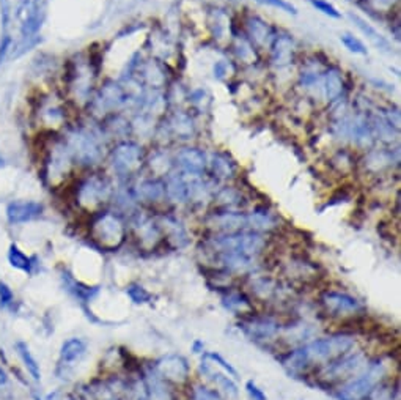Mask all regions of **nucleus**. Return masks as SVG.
Here are the masks:
<instances>
[{
  "label": "nucleus",
  "instance_id": "603ef678",
  "mask_svg": "<svg viewBox=\"0 0 401 400\" xmlns=\"http://www.w3.org/2000/svg\"><path fill=\"white\" fill-rule=\"evenodd\" d=\"M236 54L244 62H252L255 59V51H253V46L249 41H238V45H236Z\"/></svg>",
  "mask_w": 401,
  "mask_h": 400
},
{
  "label": "nucleus",
  "instance_id": "6e6d98bb",
  "mask_svg": "<svg viewBox=\"0 0 401 400\" xmlns=\"http://www.w3.org/2000/svg\"><path fill=\"white\" fill-rule=\"evenodd\" d=\"M227 73H229V63L220 60L214 65V77L218 79H224L227 76Z\"/></svg>",
  "mask_w": 401,
  "mask_h": 400
},
{
  "label": "nucleus",
  "instance_id": "49530a36",
  "mask_svg": "<svg viewBox=\"0 0 401 400\" xmlns=\"http://www.w3.org/2000/svg\"><path fill=\"white\" fill-rule=\"evenodd\" d=\"M309 3L316 10V12L329 16L332 19H340L341 13L337 10L334 5L327 2V0H309Z\"/></svg>",
  "mask_w": 401,
  "mask_h": 400
},
{
  "label": "nucleus",
  "instance_id": "09e8293b",
  "mask_svg": "<svg viewBox=\"0 0 401 400\" xmlns=\"http://www.w3.org/2000/svg\"><path fill=\"white\" fill-rule=\"evenodd\" d=\"M192 400H222L219 392L203 385H195L192 389Z\"/></svg>",
  "mask_w": 401,
  "mask_h": 400
},
{
  "label": "nucleus",
  "instance_id": "2eb2a0df",
  "mask_svg": "<svg viewBox=\"0 0 401 400\" xmlns=\"http://www.w3.org/2000/svg\"><path fill=\"white\" fill-rule=\"evenodd\" d=\"M208 225L219 234H233V232L249 230V214L235 210H224L211 216Z\"/></svg>",
  "mask_w": 401,
  "mask_h": 400
},
{
  "label": "nucleus",
  "instance_id": "f03ea898",
  "mask_svg": "<svg viewBox=\"0 0 401 400\" xmlns=\"http://www.w3.org/2000/svg\"><path fill=\"white\" fill-rule=\"evenodd\" d=\"M76 167L93 171L105 156V136L99 125L70 123L62 131Z\"/></svg>",
  "mask_w": 401,
  "mask_h": 400
},
{
  "label": "nucleus",
  "instance_id": "ea45409f",
  "mask_svg": "<svg viewBox=\"0 0 401 400\" xmlns=\"http://www.w3.org/2000/svg\"><path fill=\"white\" fill-rule=\"evenodd\" d=\"M142 75H144L145 81L150 84L153 88H159L164 82H166V76L161 70V66L157 65V62L150 60L145 63L144 68H142Z\"/></svg>",
  "mask_w": 401,
  "mask_h": 400
},
{
  "label": "nucleus",
  "instance_id": "5701e85b",
  "mask_svg": "<svg viewBox=\"0 0 401 400\" xmlns=\"http://www.w3.org/2000/svg\"><path fill=\"white\" fill-rule=\"evenodd\" d=\"M88 344L82 338H70L60 347L59 367H71L87 355Z\"/></svg>",
  "mask_w": 401,
  "mask_h": 400
},
{
  "label": "nucleus",
  "instance_id": "e2e57ef3",
  "mask_svg": "<svg viewBox=\"0 0 401 400\" xmlns=\"http://www.w3.org/2000/svg\"><path fill=\"white\" fill-rule=\"evenodd\" d=\"M35 400H41L38 396H35Z\"/></svg>",
  "mask_w": 401,
  "mask_h": 400
},
{
  "label": "nucleus",
  "instance_id": "f257e3e1",
  "mask_svg": "<svg viewBox=\"0 0 401 400\" xmlns=\"http://www.w3.org/2000/svg\"><path fill=\"white\" fill-rule=\"evenodd\" d=\"M354 338L350 334H335L309 342L283 358V366L292 373L304 372L310 364H326L346 355L354 347Z\"/></svg>",
  "mask_w": 401,
  "mask_h": 400
},
{
  "label": "nucleus",
  "instance_id": "bf43d9fd",
  "mask_svg": "<svg viewBox=\"0 0 401 400\" xmlns=\"http://www.w3.org/2000/svg\"><path fill=\"white\" fill-rule=\"evenodd\" d=\"M5 167H7V160L0 155V169H5Z\"/></svg>",
  "mask_w": 401,
  "mask_h": 400
},
{
  "label": "nucleus",
  "instance_id": "c9c22d12",
  "mask_svg": "<svg viewBox=\"0 0 401 400\" xmlns=\"http://www.w3.org/2000/svg\"><path fill=\"white\" fill-rule=\"evenodd\" d=\"M170 131L179 139H191L195 134V125L194 120L184 112H177L168 122Z\"/></svg>",
  "mask_w": 401,
  "mask_h": 400
},
{
  "label": "nucleus",
  "instance_id": "4be33fe9",
  "mask_svg": "<svg viewBox=\"0 0 401 400\" xmlns=\"http://www.w3.org/2000/svg\"><path fill=\"white\" fill-rule=\"evenodd\" d=\"M133 229L135 230L137 238H139L140 245L144 247L151 249L161 241L159 224L153 223L151 219L145 218V216L137 214V218L133 221Z\"/></svg>",
  "mask_w": 401,
  "mask_h": 400
},
{
  "label": "nucleus",
  "instance_id": "4468645a",
  "mask_svg": "<svg viewBox=\"0 0 401 400\" xmlns=\"http://www.w3.org/2000/svg\"><path fill=\"white\" fill-rule=\"evenodd\" d=\"M367 367V358L362 353L356 355H343L337 360H332L331 364L326 367V378L331 380H339V378H346L354 375V373L362 372Z\"/></svg>",
  "mask_w": 401,
  "mask_h": 400
},
{
  "label": "nucleus",
  "instance_id": "f3484780",
  "mask_svg": "<svg viewBox=\"0 0 401 400\" xmlns=\"http://www.w3.org/2000/svg\"><path fill=\"white\" fill-rule=\"evenodd\" d=\"M321 303L332 315H354L362 310V303L357 298L341 292H326L321 297Z\"/></svg>",
  "mask_w": 401,
  "mask_h": 400
},
{
  "label": "nucleus",
  "instance_id": "412c9836",
  "mask_svg": "<svg viewBox=\"0 0 401 400\" xmlns=\"http://www.w3.org/2000/svg\"><path fill=\"white\" fill-rule=\"evenodd\" d=\"M133 196L135 200H142V202L156 203L166 197V183L157 180V178H148V180H142L133 188Z\"/></svg>",
  "mask_w": 401,
  "mask_h": 400
},
{
  "label": "nucleus",
  "instance_id": "680f3d73",
  "mask_svg": "<svg viewBox=\"0 0 401 400\" xmlns=\"http://www.w3.org/2000/svg\"><path fill=\"white\" fill-rule=\"evenodd\" d=\"M70 400H81V399H76V397H71Z\"/></svg>",
  "mask_w": 401,
  "mask_h": 400
},
{
  "label": "nucleus",
  "instance_id": "ddd939ff",
  "mask_svg": "<svg viewBox=\"0 0 401 400\" xmlns=\"http://www.w3.org/2000/svg\"><path fill=\"white\" fill-rule=\"evenodd\" d=\"M155 371L164 382L175 383V385H183L189 380L191 375V367L186 358L181 355H167L161 358L156 362Z\"/></svg>",
  "mask_w": 401,
  "mask_h": 400
},
{
  "label": "nucleus",
  "instance_id": "20e7f679",
  "mask_svg": "<svg viewBox=\"0 0 401 400\" xmlns=\"http://www.w3.org/2000/svg\"><path fill=\"white\" fill-rule=\"evenodd\" d=\"M98 71L99 66L92 54H77L68 60L63 82L70 95V101L82 108L87 106L93 92L96 90L94 82H96Z\"/></svg>",
  "mask_w": 401,
  "mask_h": 400
},
{
  "label": "nucleus",
  "instance_id": "72a5a7b5",
  "mask_svg": "<svg viewBox=\"0 0 401 400\" xmlns=\"http://www.w3.org/2000/svg\"><path fill=\"white\" fill-rule=\"evenodd\" d=\"M144 382L148 400H170V391H168L166 382L157 375L155 369L145 372Z\"/></svg>",
  "mask_w": 401,
  "mask_h": 400
},
{
  "label": "nucleus",
  "instance_id": "aec40b11",
  "mask_svg": "<svg viewBox=\"0 0 401 400\" xmlns=\"http://www.w3.org/2000/svg\"><path fill=\"white\" fill-rule=\"evenodd\" d=\"M46 18L43 0H31V7L27 16L19 23V38H34L40 35Z\"/></svg>",
  "mask_w": 401,
  "mask_h": 400
},
{
  "label": "nucleus",
  "instance_id": "de8ad7c7",
  "mask_svg": "<svg viewBox=\"0 0 401 400\" xmlns=\"http://www.w3.org/2000/svg\"><path fill=\"white\" fill-rule=\"evenodd\" d=\"M13 46H14V38L12 36V34H10V32L0 35V66H2L3 63L10 59V54H12Z\"/></svg>",
  "mask_w": 401,
  "mask_h": 400
},
{
  "label": "nucleus",
  "instance_id": "0eeeda50",
  "mask_svg": "<svg viewBox=\"0 0 401 400\" xmlns=\"http://www.w3.org/2000/svg\"><path fill=\"white\" fill-rule=\"evenodd\" d=\"M88 234L98 247L114 251L123 245L126 238V225L118 213L103 210V212L92 214Z\"/></svg>",
  "mask_w": 401,
  "mask_h": 400
},
{
  "label": "nucleus",
  "instance_id": "37998d69",
  "mask_svg": "<svg viewBox=\"0 0 401 400\" xmlns=\"http://www.w3.org/2000/svg\"><path fill=\"white\" fill-rule=\"evenodd\" d=\"M340 41L348 51L352 52V54H359V55H367L368 54L367 46L363 45L362 41L352 34H343L340 36Z\"/></svg>",
  "mask_w": 401,
  "mask_h": 400
},
{
  "label": "nucleus",
  "instance_id": "58836bf2",
  "mask_svg": "<svg viewBox=\"0 0 401 400\" xmlns=\"http://www.w3.org/2000/svg\"><path fill=\"white\" fill-rule=\"evenodd\" d=\"M241 199H242L241 192L238 191V189H235L231 186L222 188L218 194H216V197H214L216 202H218L220 207H224V210L236 208L241 203Z\"/></svg>",
  "mask_w": 401,
  "mask_h": 400
},
{
  "label": "nucleus",
  "instance_id": "c756f323",
  "mask_svg": "<svg viewBox=\"0 0 401 400\" xmlns=\"http://www.w3.org/2000/svg\"><path fill=\"white\" fill-rule=\"evenodd\" d=\"M321 95L327 101H335L343 92V77L341 73L335 68H329V70L323 73L321 77V86H320Z\"/></svg>",
  "mask_w": 401,
  "mask_h": 400
},
{
  "label": "nucleus",
  "instance_id": "393cba45",
  "mask_svg": "<svg viewBox=\"0 0 401 400\" xmlns=\"http://www.w3.org/2000/svg\"><path fill=\"white\" fill-rule=\"evenodd\" d=\"M60 279H62L63 287H65V290L70 293L71 297L79 299L81 303H90L94 297H98L99 287L86 286V284L77 281V279L73 275H70L68 271H62Z\"/></svg>",
  "mask_w": 401,
  "mask_h": 400
},
{
  "label": "nucleus",
  "instance_id": "4d7b16f0",
  "mask_svg": "<svg viewBox=\"0 0 401 400\" xmlns=\"http://www.w3.org/2000/svg\"><path fill=\"white\" fill-rule=\"evenodd\" d=\"M374 3V7L379 8V10H384V8H389L392 7L393 2H397V0H372Z\"/></svg>",
  "mask_w": 401,
  "mask_h": 400
},
{
  "label": "nucleus",
  "instance_id": "6e6552de",
  "mask_svg": "<svg viewBox=\"0 0 401 400\" xmlns=\"http://www.w3.org/2000/svg\"><path fill=\"white\" fill-rule=\"evenodd\" d=\"M129 101H134V99L128 92V88L123 84L109 79L93 92L86 108L92 117L103 120L110 114L120 112L121 109L128 106Z\"/></svg>",
  "mask_w": 401,
  "mask_h": 400
},
{
  "label": "nucleus",
  "instance_id": "39448f33",
  "mask_svg": "<svg viewBox=\"0 0 401 400\" xmlns=\"http://www.w3.org/2000/svg\"><path fill=\"white\" fill-rule=\"evenodd\" d=\"M30 115L40 133H62L70 125L66 99L57 93H40L31 101Z\"/></svg>",
  "mask_w": 401,
  "mask_h": 400
},
{
  "label": "nucleus",
  "instance_id": "79ce46f5",
  "mask_svg": "<svg viewBox=\"0 0 401 400\" xmlns=\"http://www.w3.org/2000/svg\"><path fill=\"white\" fill-rule=\"evenodd\" d=\"M13 0H0V29L2 34L10 32V25L13 23Z\"/></svg>",
  "mask_w": 401,
  "mask_h": 400
},
{
  "label": "nucleus",
  "instance_id": "a18cd8bd",
  "mask_svg": "<svg viewBox=\"0 0 401 400\" xmlns=\"http://www.w3.org/2000/svg\"><path fill=\"white\" fill-rule=\"evenodd\" d=\"M203 360L209 361L211 364L218 366L220 371L225 372L227 375L231 377V378H236V377H238V372H236V371L233 369V366H231L230 362H227V361L224 360V358L220 356L219 353H213V351H209V353H203Z\"/></svg>",
  "mask_w": 401,
  "mask_h": 400
},
{
  "label": "nucleus",
  "instance_id": "3c124183",
  "mask_svg": "<svg viewBox=\"0 0 401 400\" xmlns=\"http://www.w3.org/2000/svg\"><path fill=\"white\" fill-rule=\"evenodd\" d=\"M14 304V293L8 284L0 282V308L8 309Z\"/></svg>",
  "mask_w": 401,
  "mask_h": 400
},
{
  "label": "nucleus",
  "instance_id": "9d476101",
  "mask_svg": "<svg viewBox=\"0 0 401 400\" xmlns=\"http://www.w3.org/2000/svg\"><path fill=\"white\" fill-rule=\"evenodd\" d=\"M110 169L118 178H128L140 171L144 162V151L135 142L123 140L117 144L109 155Z\"/></svg>",
  "mask_w": 401,
  "mask_h": 400
},
{
  "label": "nucleus",
  "instance_id": "052dcab7",
  "mask_svg": "<svg viewBox=\"0 0 401 400\" xmlns=\"http://www.w3.org/2000/svg\"><path fill=\"white\" fill-rule=\"evenodd\" d=\"M109 400H121V397H112V399H109Z\"/></svg>",
  "mask_w": 401,
  "mask_h": 400
},
{
  "label": "nucleus",
  "instance_id": "dca6fc26",
  "mask_svg": "<svg viewBox=\"0 0 401 400\" xmlns=\"http://www.w3.org/2000/svg\"><path fill=\"white\" fill-rule=\"evenodd\" d=\"M177 164L181 173L187 177H202L208 167V160L205 151L195 147H186L177 153Z\"/></svg>",
  "mask_w": 401,
  "mask_h": 400
},
{
  "label": "nucleus",
  "instance_id": "c03bdc74",
  "mask_svg": "<svg viewBox=\"0 0 401 400\" xmlns=\"http://www.w3.org/2000/svg\"><path fill=\"white\" fill-rule=\"evenodd\" d=\"M126 295H128L131 301L134 304H145L153 298L151 293L146 290L145 287H142L140 284H131V286L126 288Z\"/></svg>",
  "mask_w": 401,
  "mask_h": 400
},
{
  "label": "nucleus",
  "instance_id": "7ed1b4c3",
  "mask_svg": "<svg viewBox=\"0 0 401 400\" xmlns=\"http://www.w3.org/2000/svg\"><path fill=\"white\" fill-rule=\"evenodd\" d=\"M41 175L51 188L60 186L75 171V160L62 133H40Z\"/></svg>",
  "mask_w": 401,
  "mask_h": 400
},
{
  "label": "nucleus",
  "instance_id": "e433bc0d",
  "mask_svg": "<svg viewBox=\"0 0 401 400\" xmlns=\"http://www.w3.org/2000/svg\"><path fill=\"white\" fill-rule=\"evenodd\" d=\"M222 304L225 309H229L231 312L236 314H250L253 309L250 299L241 292H229L224 297Z\"/></svg>",
  "mask_w": 401,
  "mask_h": 400
},
{
  "label": "nucleus",
  "instance_id": "a211bd4d",
  "mask_svg": "<svg viewBox=\"0 0 401 400\" xmlns=\"http://www.w3.org/2000/svg\"><path fill=\"white\" fill-rule=\"evenodd\" d=\"M240 328H242V331L252 340H272L281 333V325L276 320L266 317H253L244 320Z\"/></svg>",
  "mask_w": 401,
  "mask_h": 400
},
{
  "label": "nucleus",
  "instance_id": "f704fd0d",
  "mask_svg": "<svg viewBox=\"0 0 401 400\" xmlns=\"http://www.w3.org/2000/svg\"><path fill=\"white\" fill-rule=\"evenodd\" d=\"M14 350H16V353H18L21 362L24 364L25 371L29 372V375L34 378L35 382H40L41 380V367L38 364V361L35 360V356L31 355L27 342L18 340L14 344Z\"/></svg>",
  "mask_w": 401,
  "mask_h": 400
},
{
  "label": "nucleus",
  "instance_id": "6ab92c4d",
  "mask_svg": "<svg viewBox=\"0 0 401 400\" xmlns=\"http://www.w3.org/2000/svg\"><path fill=\"white\" fill-rule=\"evenodd\" d=\"M200 372L203 373V377H207L208 380L213 382L216 388H218L227 399H231V400L238 399L240 389H238V386H236V383L233 382V378L227 375L225 372L216 371V367H213V364H211V362L207 360H202V364H200Z\"/></svg>",
  "mask_w": 401,
  "mask_h": 400
},
{
  "label": "nucleus",
  "instance_id": "a878e982",
  "mask_svg": "<svg viewBox=\"0 0 401 400\" xmlns=\"http://www.w3.org/2000/svg\"><path fill=\"white\" fill-rule=\"evenodd\" d=\"M272 51H271V60L276 66L283 68L293 63L294 57V41L292 36L283 35L276 36L272 41Z\"/></svg>",
  "mask_w": 401,
  "mask_h": 400
},
{
  "label": "nucleus",
  "instance_id": "473e14b6",
  "mask_svg": "<svg viewBox=\"0 0 401 400\" xmlns=\"http://www.w3.org/2000/svg\"><path fill=\"white\" fill-rule=\"evenodd\" d=\"M162 229L166 232L167 236H168V241L175 246V247H183L187 245V232L184 229V225L179 223L177 218H173V216L167 214V216H162Z\"/></svg>",
  "mask_w": 401,
  "mask_h": 400
},
{
  "label": "nucleus",
  "instance_id": "8fccbe9b",
  "mask_svg": "<svg viewBox=\"0 0 401 400\" xmlns=\"http://www.w3.org/2000/svg\"><path fill=\"white\" fill-rule=\"evenodd\" d=\"M255 2L261 5H268V7L279 8L281 12H285L288 14H298V8L294 7L293 3L287 2V0H255Z\"/></svg>",
  "mask_w": 401,
  "mask_h": 400
},
{
  "label": "nucleus",
  "instance_id": "7c9ffc66",
  "mask_svg": "<svg viewBox=\"0 0 401 400\" xmlns=\"http://www.w3.org/2000/svg\"><path fill=\"white\" fill-rule=\"evenodd\" d=\"M348 18L351 19V23L356 25V27L362 32L363 35L367 36L368 40L372 41V43L378 47V49L381 51H386V52H390V49H392V46H390L389 40L384 36L383 34H379V32L373 27V25L370 23H367L365 19L361 18L359 14H354V13H350L348 14Z\"/></svg>",
  "mask_w": 401,
  "mask_h": 400
},
{
  "label": "nucleus",
  "instance_id": "1a4fd4ad",
  "mask_svg": "<svg viewBox=\"0 0 401 400\" xmlns=\"http://www.w3.org/2000/svg\"><path fill=\"white\" fill-rule=\"evenodd\" d=\"M214 252H235L250 259H258L265 251L266 238L260 232L241 230L233 234H219L211 240Z\"/></svg>",
  "mask_w": 401,
  "mask_h": 400
},
{
  "label": "nucleus",
  "instance_id": "4c0bfd02",
  "mask_svg": "<svg viewBox=\"0 0 401 400\" xmlns=\"http://www.w3.org/2000/svg\"><path fill=\"white\" fill-rule=\"evenodd\" d=\"M392 161H393L392 153H389V151H384V150H376V151H372V153L365 158V167L373 172H379L392 164Z\"/></svg>",
  "mask_w": 401,
  "mask_h": 400
},
{
  "label": "nucleus",
  "instance_id": "9b49d317",
  "mask_svg": "<svg viewBox=\"0 0 401 400\" xmlns=\"http://www.w3.org/2000/svg\"><path fill=\"white\" fill-rule=\"evenodd\" d=\"M383 377V364H373L368 369L365 367L362 373H359L356 378H352L339 389L337 397L339 400H365L373 392L378 383L381 382Z\"/></svg>",
  "mask_w": 401,
  "mask_h": 400
},
{
  "label": "nucleus",
  "instance_id": "a19ab883",
  "mask_svg": "<svg viewBox=\"0 0 401 400\" xmlns=\"http://www.w3.org/2000/svg\"><path fill=\"white\" fill-rule=\"evenodd\" d=\"M252 292L260 298H271L276 293V282L268 277H257L252 282Z\"/></svg>",
  "mask_w": 401,
  "mask_h": 400
},
{
  "label": "nucleus",
  "instance_id": "13d9d810",
  "mask_svg": "<svg viewBox=\"0 0 401 400\" xmlns=\"http://www.w3.org/2000/svg\"><path fill=\"white\" fill-rule=\"evenodd\" d=\"M8 380H10V377H8L7 371H5L3 367L0 366V389H2V388H5V386L8 385Z\"/></svg>",
  "mask_w": 401,
  "mask_h": 400
},
{
  "label": "nucleus",
  "instance_id": "cd10ccee",
  "mask_svg": "<svg viewBox=\"0 0 401 400\" xmlns=\"http://www.w3.org/2000/svg\"><path fill=\"white\" fill-rule=\"evenodd\" d=\"M7 259H8L10 266H13L14 270L27 273V275H35V271L40 268L38 259L25 254V252L16 243L10 245L8 252H7Z\"/></svg>",
  "mask_w": 401,
  "mask_h": 400
},
{
  "label": "nucleus",
  "instance_id": "f8f14e48",
  "mask_svg": "<svg viewBox=\"0 0 401 400\" xmlns=\"http://www.w3.org/2000/svg\"><path fill=\"white\" fill-rule=\"evenodd\" d=\"M44 213V203L38 200H12L5 208V218L10 225H23L40 219Z\"/></svg>",
  "mask_w": 401,
  "mask_h": 400
},
{
  "label": "nucleus",
  "instance_id": "864d4df0",
  "mask_svg": "<svg viewBox=\"0 0 401 400\" xmlns=\"http://www.w3.org/2000/svg\"><path fill=\"white\" fill-rule=\"evenodd\" d=\"M246 391H247V394H249L250 400H268L266 394L263 392V389H260L257 386L255 382H252V380L247 382L246 383Z\"/></svg>",
  "mask_w": 401,
  "mask_h": 400
},
{
  "label": "nucleus",
  "instance_id": "423d86ee",
  "mask_svg": "<svg viewBox=\"0 0 401 400\" xmlns=\"http://www.w3.org/2000/svg\"><path fill=\"white\" fill-rule=\"evenodd\" d=\"M112 182L104 173L90 172L76 182L75 202L79 208L90 212V214L99 212V208L112 200Z\"/></svg>",
  "mask_w": 401,
  "mask_h": 400
},
{
  "label": "nucleus",
  "instance_id": "5fc2aeb1",
  "mask_svg": "<svg viewBox=\"0 0 401 400\" xmlns=\"http://www.w3.org/2000/svg\"><path fill=\"white\" fill-rule=\"evenodd\" d=\"M370 400H393L392 392L387 391L386 388H381V389H373V392L368 396Z\"/></svg>",
  "mask_w": 401,
  "mask_h": 400
},
{
  "label": "nucleus",
  "instance_id": "b1692460",
  "mask_svg": "<svg viewBox=\"0 0 401 400\" xmlns=\"http://www.w3.org/2000/svg\"><path fill=\"white\" fill-rule=\"evenodd\" d=\"M99 128H101L105 139H123L128 138L133 125H131L129 120H126L123 115L115 112L107 115V117H104L101 120V123H99Z\"/></svg>",
  "mask_w": 401,
  "mask_h": 400
},
{
  "label": "nucleus",
  "instance_id": "2f4dec72",
  "mask_svg": "<svg viewBox=\"0 0 401 400\" xmlns=\"http://www.w3.org/2000/svg\"><path fill=\"white\" fill-rule=\"evenodd\" d=\"M208 166L211 167L214 178H218V180H230L236 173L235 161L229 155L220 153V151H216V153L211 155Z\"/></svg>",
  "mask_w": 401,
  "mask_h": 400
},
{
  "label": "nucleus",
  "instance_id": "bb28decb",
  "mask_svg": "<svg viewBox=\"0 0 401 400\" xmlns=\"http://www.w3.org/2000/svg\"><path fill=\"white\" fill-rule=\"evenodd\" d=\"M166 197L173 203L189 202V177L184 173L168 175L166 182Z\"/></svg>",
  "mask_w": 401,
  "mask_h": 400
},
{
  "label": "nucleus",
  "instance_id": "c85d7f7f",
  "mask_svg": "<svg viewBox=\"0 0 401 400\" xmlns=\"http://www.w3.org/2000/svg\"><path fill=\"white\" fill-rule=\"evenodd\" d=\"M247 34H249L250 40L255 43L257 46H271L272 41L276 36H274V32L271 29V25L265 21L257 18V16H252V18L247 19Z\"/></svg>",
  "mask_w": 401,
  "mask_h": 400
}]
</instances>
